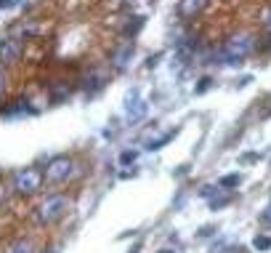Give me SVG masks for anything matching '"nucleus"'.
Segmentation results:
<instances>
[{"mask_svg":"<svg viewBox=\"0 0 271 253\" xmlns=\"http://www.w3.org/2000/svg\"><path fill=\"white\" fill-rule=\"evenodd\" d=\"M250 51H253V37L250 35H234L223 43V48L218 51V59H221V64L237 67V64H242L250 56Z\"/></svg>","mask_w":271,"mask_h":253,"instance_id":"obj_1","label":"nucleus"},{"mask_svg":"<svg viewBox=\"0 0 271 253\" xmlns=\"http://www.w3.org/2000/svg\"><path fill=\"white\" fill-rule=\"evenodd\" d=\"M72 173H74V163L67 155H56L48 160V165H45V181H51V184L67 181Z\"/></svg>","mask_w":271,"mask_h":253,"instance_id":"obj_2","label":"nucleus"},{"mask_svg":"<svg viewBox=\"0 0 271 253\" xmlns=\"http://www.w3.org/2000/svg\"><path fill=\"white\" fill-rule=\"evenodd\" d=\"M43 179H45V173H40L37 168H22L14 176V189L19 195H35L43 186Z\"/></svg>","mask_w":271,"mask_h":253,"instance_id":"obj_3","label":"nucleus"},{"mask_svg":"<svg viewBox=\"0 0 271 253\" xmlns=\"http://www.w3.org/2000/svg\"><path fill=\"white\" fill-rule=\"evenodd\" d=\"M64 213H67V198H64V195H53V198H48L40 205L37 221L40 224H53V221H59Z\"/></svg>","mask_w":271,"mask_h":253,"instance_id":"obj_4","label":"nucleus"},{"mask_svg":"<svg viewBox=\"0 0 271 253\" xmlns=\"http://www.w3.org/2000/svg\"><path fill=\"white\" fill-rule=\"evenodd\" d=\"M146 101L141 99V93H138V88H133L125 96V117L130 120V123H136V120H141L146 115Z\"/></svg>","mask_w":271,"mask_h":253,"instance_id":"obj_5","label":"nucleus"},{"mask_svg":"<svg viewBox=\"0 0 271 253\" xmlns=\"http://www.w3.org/2000/svg\"><path fill=\"white\" fill-rule=\"evenodd\" d=\"M208 3L210 0H181L178 3V16L181 19H194L208 8Z\"/></svg>","mask_w":271,"mask_h":253,"instance_id":"obj_6","label":"nucleus"},{"mask_svg":"<svg viewBox=\"0 0 271 253\" xmlns=\"http://www.w3.org/2000/svg\"><path fill=\"white\" fill-rule=\"evenodd\" d=\"M130 56H133V43H125L123 48H120L115 56H112V61H115V67H117V70H125Z\"/></svg>","mask_w":271,"mask_h":253,"instance_id":"obj_7","label":"nucleus"},{"mask_svg":"<svg viewBox=\"0 0 271 253\" xmlns=\"http://www.w3.org/2000/svg\"><path fill=\"white\" fill-rule=\"evenodd\" d=\"M16 56H19V43L16 40H3V45H0V59L14 61Z\"/></svg>","mask_w":271,"mask_h":253,"instance_id":"obj_8","label":"nucleus"},{"mask_svg":"<svg viewBox=\"0 0 271 253\" xmlns=\"http://www.w3.org/2000/svg\"><path fill=\"white\" fill-rule=\"evenodd\" d=\"M173 136H175V131H167V134H162L160 139H152V142L146 144V149H160L162 144H167V142H170Z\"/></svg>","mask_w":271,"mask_h":253,"instance_id":"obj_9","label":"nucleus"},{"mask_svg":"<svg viewBox=\"0 0 271 253\" xmlns=\"http://www.w3.org/2000/svg\"><path fill=\"white\" fill-rule=\"evenodd\" d=\"M237 184H239V173H229V176H223V179H221L223 189H231V186H237Z\"/></svg>","mask_w":271,"mask_h":253,"instance_id":"obj_10","label":"nucleus"},{"mask_svg":"<svg viewBox=\"0 0 271 253\" xmlns=\"http://www.w3.org/2000/svg\"><path fill=\"white\" fill-rule=\"evenodd\" d=\"M253 245H255L258 250H268V248H271V237H266V235H255Z\"/></svg>","mask_w":271,"mask_h":253,"instance_id":"obj_11","label":"nucleus"},{"mask_svg":"<svg viewBox=\"0 0 271 253\" xmlns=\"http://www.w3.org/2000/svg\"><path fill=\"white\" fill-rule=\"evenodd\" d=\"M136 152H123V155H120V163H123V165H130V163H136Z\"/></svg>","mask_w":271,"mask_h":253,"instance_id":"obj_12","label":"nucleus"},{"mask_svg":"<svg viewBox=\"0 0 271 253\" xmlns=\"http://www.w3.org/2000/svg\"><path fill=\"white\" fill-rule=\"evenodd\" d=\"M11 253H32V245H30V242H19Z\"/></svg>","mask_w":271,"mask_h":253,"instance_id":"obj_13","label":"nucleus"},{"mask_svg":"<svg viewBox=\"0 0 271 253\" xmlns=\"http://www.w3.org/2000/svg\"><path fill=\"white\" fill-rule=\"evenodd\" d=\"M210 86H213V80H210V78H202V80H200V86H197V93H205Z\"/></svg>","mask_w":271,"mask_h":253,"instance_id":"obj_14","label":"nucleus"},{"mask_svg":"<svg viewBox=\"0 0 271 253\" xmlns=\"http://www.w3.org/2000/svg\"><path fill=\"white\" fill-rule=\"evenodd\" d=\"M263 221H266V224H271V200H268L266 211H263Z\"/></svg>","mask_w":271,"mask_h":253,"instance_id":"obj_15","label":"nucleus"},{"mask_svg":"<svg viewBox=\"0 0 271 253\" xmlns=\"http://www.w3.org/2000/svg\"><path fill=\"white\" fill-rule=\"evenodd\" d=\"M3 91H6V75L0 72V96H3Z\"/></svg>","mask_w":271,"mask_h":253,"instance_id":"obj_16","label":"nucleus"},{"mask_svg":"<svg viewBox=\"0 0 271 253\" xmlns=\"http://www.w3.org/2000/svg\"><path fill=\"white\" fill-rule=\"evenodd\" d=\"M11 3H14V0H0V8H8Z\"/></svg>","mask_w":271,"mask_h":253,"instance_id":"obj_17","label":"nucleus"},{"mask_svg":"<svg viewBox=\"0 0 271 253\" xmlns=\"http://www.w3.org/2000/svg\"><path fill=\"white\" fill-rule=\"evenodd\" d=\"M160 253H173V250H160Z\"/></svg>","mask_w":271,"mask_h":253,"instance_id":"obj_18","label":"nucleus"},{"mask_svg":"<svg viewBox=\"0 0 271 253\" xmlns=\"http://www.w3.org/2000/svg\"><path fill=\"white\" fill-rule=\"evenodd\" d=\"M237 253H247V250H242V248H239V250H237Z\"/></svg>","mask_w":271,"mask_h":253,"instance_id":"obj_19","label":"nucleus"},{"mask_svg":"<svg viewBox=\"0 0 271 253\" xmlns=\"http://www.w3.org/2000/svg\"><path fill=\"white\" fill-rule=\"evenodd\" d=\"M133 253H138V250H133Z\"/></svg>","mask_w":271,"mask_h":253,"instance_id":"obj_20","label":"nucleus"}]
</instances>
